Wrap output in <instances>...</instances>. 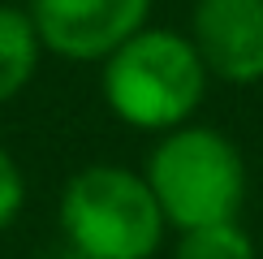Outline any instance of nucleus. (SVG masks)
<instances>
[{"label":"nucleus","instance_id":"obj_6","mask_svg":"<svg viewBox=\"0 0 263 259\" xmlns=\"http://www.w3.org/2000/svg\"><path fill=\"white\" fill-rule=\"evenodd\" d=\"M43 57V43L35 35V22L22 5H0V104L17 100L26 82L35 78Z\"/></svg>","mask_w":263,"mask_h":259},{"label":"nucleus","instance_id":"obj_7","mask_svg":"<svg viewBox=\"0 0 263 259\" xmlns=\"http://www.w3.org/2000/svg\"><path fill=\"white\" fill-rule=\"evenodd\" d=\"M173 259H255V242L237 220L185 229L173 246Z\"/></svg>","mask_w":263,"mask_h":259},{"label":"nucleus","instance_id":"obj_4","mask_svg":"<svg viewBox=\"0 0 263 259\" xmlns=\"http://www.w3.org/2000/svg\"><path fill=\"white\" fill-rule=\"evenodd\" d=\"M43 52L65 61H108L151 17V0H26Z\"/></svg>","mask_w":263,"mask_h":259},{"label":"nucleus","instance_id":"obj_5","mask_svg":"<svg viewBox=\"0 0 263 259\" xmlns=\"http://www.w3.org/2000/svg\"><path fill=\"white\" fill-rule=\"evenodd\" d=\"M190 43L207 78L263 82V0H194Z\"/></svg>","mask_w":263,"mask_h":259},{"label":"nucleus","instance_id":"obj_2","mask_svg":"<svg viewBox=\"0 0 263 259\" xmlns=\"http://www.w3.org/2000/svg\"><path fill=\"white\" fill-rule=\"evenodd\" d=\"M142 177L156 194L164 220L181 233L237 220L246 203V160L233 138L212 125L185 121L160 134Z\"/></svg>","mask_w":263,"mask_h":259},{"label":"nucleus","instance_id":"obj_1","mask_svg":"<svg viewBox=\"0 0 263 259\" xmlns=\"http://www.w3.org/2000/svg\"><path fill=\"white\" fill-rule=\"evenodd\" d=\"M100 86L108 108L125 125L168 134L199 113L207 95V69L190 35L168 26H142L104 61Z\"/></svg>","mask_w":263,"mask_h":259},{"label":"nucleus","instance_id":"obj_3","mask_svg":"<svg viewBox=\"0 0 263 259\" xmlns=\"http://www.w3.org/2000/svg\"><path fill=\"white\" fill-rule=\"evenodd\" d=\"M164 220L147 177L125 164H86L61 190V233L82 259H151Z\"/></svg>","mask_w":263,"mask_h":259},{"label":"nucleus","instance_id":"obj_8","mask_svg":"<svg viewBox=\"0 0 263 259\" xmlns=\"http://www.w3.org/2000/svg\"><path fill=\"white\" fill-rule=\"evenodd\" d=\"M22 203H26V177H22L17 160L0 147V229H9L17 220Z\"/></svg>","mask_w":263,"mask_h":259},{"label":"nucleus","instance_id":"obj_9","mask_svg":"<svg viewBox=\"0 0 263 259\" xmlns=\"http://www.w3.org/2000/svg\"><path fill=\"white\" fill-rule=\"evenodd\" d=\"M0 5H13V0H0Z\"/></svg>","mask_w":263,"mask_h":259}]
</instances>
